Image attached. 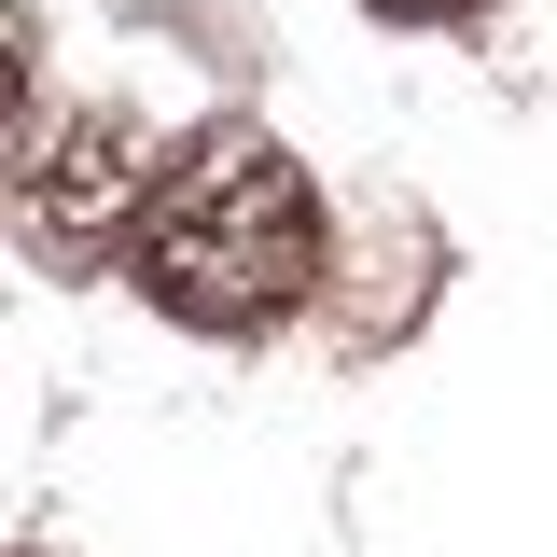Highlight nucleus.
<instances>
[{
	"instance_id": "1",
	"label": "nucleus",
	"mask_w": 557,
	"mask_h": 557,
	"mask_svg": "<svg viewBox=\"0 0 557 557\" xmlns=\"http://www.w3.org/2000/svg\"><path fill=\"white\" fill-rule=\"evenodd\" d=\"M139 293L196 335H265L307 307L321 278V182L278 153L265 126H209L196 153H168L153 223H139Z\"/></svg>"
},
{
	"instance_id": "2",
	"label": "nucleus",
	"mask_w": 557,
	"mask_h": 557,
	"mask_svg": "<svg viewBox=\"0 0 557 557\" xmlns=\"http://www.w3.org/2000/svg\"><path fill=\"white\" fill-rule=\"evenodd\" d=\"M153 182H168V153L139 139V112L28 126L14 139V237H28V265H112V251H139Z\"/></svg>"
},
{
	"instance_id": "4",
	"label": "nucleus",
	"mask_w": 557,
	"mask_h": 557,
	"mask_svg": "<svg viewBox=\"0 0 557 557\" xmlns=\"http://www.w3.org/2000/svg\"><path fill=\"white\" fill-rule=\"evenodd\" d=\"M14 557H42V544H14Z\"/></svg>"
},
{
	"instance_id": "3",
	"label": "nucleus",
	"mask_w": 557,
	"mask_h": 557,
	"mask_svg": "<svg viewBox=\"0 0 557 557\" xmlns=\"http://www.w3.org/2000/svg\"><path fill=\"white\" fill-rule=\"evenodd\" d=\"M376 14H474V0H376Z\"/></svg>"
}]
</instances>
